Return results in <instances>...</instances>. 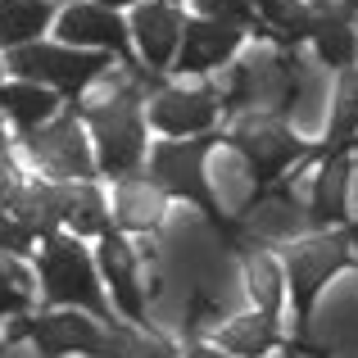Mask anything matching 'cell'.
<instances>
[{"mask_svg":"<svg viewBox=\"0 0 358 358\" xmlns=\"http://www.w3.org/2000/svg\"><path fill=\"white\" fill-rule=\"evenodd\" d=\"M286 345V336H281V322L272 313H245L236 317V322H227L218 331V350L222 354H231V358H263V354H272V350H281Z\"/></svg>","mask_w":358,"mask_h":358,"instance_id":"obj_19","label":"cell"},{"mask_svg":"<svg viewBox=\"0 0 358 358\" xmlns=\"http://www.w3.org/2000/svg\"><path fill=\"white\" fill-rule=\"evenodd\" d=\"M182 358H231V354H222L218 345H186Z\"/></svg>","mask_w":358,"mask_h":358,"instance_id":"obj_30","label":"cell"},{"mask_svg":"<svg viewBox=\"0 0 358 358\" xmlns=\"http://www.w3.org/2000/svg\"><path fill=\"white\" fill-rule=\"evenodd\" d=\"M231 254H236L241 268H245V281H250L254 308H259V313L281 317V304H286V277H281V263L268 254V245L245 236Z\"/></svg>","mask_w":358,"mask_h":358,"instance_id":"obj_18","label":"cell"},{"mask_svg":"<svg viewBox=\"0 0 358 358\" xmlns=\"http://www.w3.org/2000/svg\"><path fill=\"white\" fill-rule=\"evenodd\" d=\"M32 245H36V236L23 227V222L9 218V213H0V250L5 254H32Z\"/></svg>","mask_w":358,"mask_h":358,"instance_id":"obj_28","label":"cell"},{"mask_svg":"<svg viewBox=\"0 0 358 358\" xmlns=\"http://www.w3.org/2000/svg\"><path fill=\"white\" fill-rule=\"evenodd\" d=\"M41 295L55 308H78L109 327V299L100 286V268L78 236H41Z\"/></svg>","mask_w":358,"mask_h":358,"instance_id":"obj_6","label":"cell"},{"mask_svg":"<svg viewBox=\"0 0 358 358\" xmlns=\"http://www.w3.org/2000/svg\"><path fill=\"white\" fill-rule=\"evenodd\" d=\"M0 114H9L23 131H36L41 122L59 114V96L36 82H9V87H0Z\"/></svg>","mask_w":358,"mask_h":358,"instance_id":"obj_23","label":"cell"},{"mask_svg":"<svg viewBox=\"0 0 358 358\" xmlns=\"http://www.w3.org/2000/svg\"><path fill=\"white\" fill-rule=\"evenodd\" d=\"M350 250H354V222L345 231H317V236L286 250L281 277H286V299L295 304V341L290 345H308V322H313L317 295L336 272H345L354 263Z\"/></svg>","mask_w":358,"mask_h":358,"instance_id":"obj_4","label":"cell"},{"mask_svg":"<svg viewBox=\"0 0 358 358\" xmlns=\"http://www.w3.org/2000/svg\"><path fill=\"white\" fill-rule=\"evenodd\" d=\"M96 268L105 272L109 290H114L118 313L127 317L131 327H141V331H145L150 322H145V295H141V281H136V250H131V241L122 236L118 227H109L105 236H100Z\"/></svg>","mask_w":358,"mask_h":358,"instance_id":"obj_12","label":"cell"},{"mask_svg":"<svg viewBox=\"0 0 358 358\" xmlns=\"http://www.w3.org/2000/svg\"><path fill=\"white\" fill-rule=\"evenodd\" d=\"M164 5H177V0H164Z\"/></svg>","mask_w":358,"mask_h":358,"instance_id":"obj_33","label":"cell"},{"mask_svg":"<svg viewBox=\"0 0 358 358\" xmlns=\"http://www.w3.org/2000/svg\"><path fill=\"white\" fill-rule=\"evenodd\" d=\"M14 341H32V350L41 358H69V354H109V327L96 322L91 313L78 308H59V313H36L27 322H18Z\"/></svg>","mask_w":358,"mask_h":358,"instance_id":"obj_8","label":"cell"},{"mask_svg":"<svg viewBox=\"0 0 358 358\" xmlns=\"http://www.w3.org/2000/svg\"><path fill=\"white\" fill-rule=\"evenodd\" d=\"M96 5H105V9H127V5H136V0H96Z\"/></svg>","mask_w":358,"mask_h":358,"instance_id":"obj_31","label":"cell"},{"mask_svg":"<svg viewBox=\"0 0 358 358\" xmlns=\"http://www.w3.org/2000/svg\"><path fill=\"white\" fill-rule=\"evenodd\" d=\"M27 290H23V272H14L9 263H0V317H14L27 313Z\"/></svg>","mask_w":358,"mask_h":358,"instance_id":"obj_27","label":"cell"},{"mask_svg":"<svg viewBox=\"0 0 358 358\" xmlns=\"http://www.w3.org/2000/svg\"><path fill=\"white\" fill-rule=\"evenodd\" d=\"M222 145H231L250 164L254 186H259L250 204H259L277 186H290V173L308 159V141H299L277 114H236L231 127H222Z\"/></svg>","mask_w":358,"mask_h":358,"instance_id":"obj_3","label":"cell"},{"mask_svg":"<svg viewBox=\"0 0 358 358\" xmlns=\"http://www.w3.org/2000/svg\"><path fill=\"white\" fill-rule=\"evenodd\" d=\"M218 131H204V136H177V141H159L155 150H150V182L159 186L164 195H173V200H186L195 204V209L204 213V222H209L213 231L222 236L227 250H236L245 241V222L227 218L218 204V195H213L209 177H204V159H209V150L218 145Z\"/></svg>","mask_w":358,"mask_h":358,"instance_id":"obj_1","label":"cell"},{"mask_svg":"<svg viewBox=\"0 0 358 358\" xmlns=\"http://www.w3.org/2000/svg\"><path fill=\"white\" fill-rule=\"evenodd\" d=\"M59 45H73V50H105V55H118L127 59V23L118 18V9H105L96 0L87 5H69L59 14Z\"/></svg>","mask_w":358,"mask_h":358,"instance_id":"obj_11","label":"cell"},{"mask_svg":"<svg viewBox=\"0 0 358 358\" xmlns=\"http://www.w3.org/2000/svg\"><path fill=\"white\" fill-rule=\"evenodd\" d=\"M313 55L327 64V69H358V32L350 23L345 9H317V23H313Z\"/></svg>","mask_w":358,"mask_h":358,"instance_id":"obj_20","label":"cell"},{"mask_svg":"<svg viewBox=\"0 0 358 358\" xmlns=\"http://www.w3.org/2000/svg\"><path fill=\"white\" fill-rule=\"evenodd\" d=\"M182 9L164 5V0H150V5L131 9V27L127 36L141 45V59H145L150 73H164L177 55V41H182Z\"/></svg>","mask_w":358,"mask_h":358,"instance_id":"obj_14","label":"cell"},{"mask_svg":"<svg viewBox=\"0 0 358 358\" xmlns=\"http://www.w3.org/2000/svg\"><path fill=\"white\" fill-rule=\"evenodd\" d=\"M0 5H14V0H0Z\"/></svg>","mask_w":358,"mask_h":358,"instance_id":"obj_32","label":"cell"},{"mask_svg":"<svg viewBox=\"0 0 358 358\" xmlns=\"http://www.w3.org/2000/svg\"><path fill=\"white\" fill-rule=\"evenodd\" d=\"M354 150H358V141H354Z\"/></svg>","mask_w":358,"mask_h":358,"instance_id":"obj_34","label":"cell"},{"mask_svg":"<svg viewBox=\"0 0 358 358\" xmlns=\"http://www.w3.org/2000/svg\"><path fill=\"white\" fill-rule=\"evenodd\" d=\"M164 200L168 195L159 191L150 177H118V213L114 222L122 231H155L164 222Z\"/></svg>","mask_w":358,"mask_h":358,"instance_id":"obj_21","label":"cell"},{"mask_svg":"<svg viewBox=\"0 0 358 358\" xmlns=\"http://www.w3.org/2000/svg\"><path fill=\"white\" fill-rule=\"evenodd\" d=\"M222 105H218V91L213 87H159L155 100H150L145 118L150 127H159L164 136H204V131H213V122H218Z\"/></svg>","mask_w":358,"mask_h":358,"instance_id":"obj_10","label":"cell"},{"mask_svg":"<svg viewBox=\"0 0 358 358\" xmlns=\"http://www.w3.org/2000/svg\"><path fill=\"white\" fill-rule=\"evenodd\" d=\"M64 227H73V236H105L109 231V209L91 182H73V200H69V213H64Z\"/></svg>","mask_w":358,"mask_h":358,"instance_id":"obj_24","label":"cell"},{"mask_svg":"<svg viewBox=\"0 0 358 358\" xmlns=\"http://www.w3.org/2000/svg\"><path fill=\"white\" fill-rule=\"evenodd\" d=\"M105 358H177V354H173V345H168V341L141 331V327L109 322V354Z\"/></svg>","mask_w":358,"mask_h":358,"instance_id":"obj_25","label":"cell"},{"mask_svg":"<svg viewBox=\"0 0 358 358\" xmlns=\"http://www.w3.org/2000/svg\"><path fill=\"white\" fill-rule=\"evenodd\" d=\"M200 18H213L222 27H236V32H250L259 23L250 0H200Z\"/></svg>","mask_w":358,"mask_h":358,"instance_id":"obj_26","label":"cell"},{"mask_svg":"<svg viewBox=\"0 0 358 358\" xmlns=\"http://www.w3.org/2000/svg\"><path fill=\"white\" fill-rule=\"evenodd\" d=\"M96 141V168L109 177H131L145 159V109H141V87L127 82L100 105L78 109Z\"/></svg>","mask_w":358,"mask_h":358,"instance_id":"obj_5","label":"cell"},{"mask_svg":"<svg viewBox=\"0 0 358 358\" xmlns=\"http://www.w3.org/2000/svg\"><path fill=\"white\" fill-rule=\"evenodd\" d=\"M69 200H73V182H23V191L14 195L9 204V218H18L32 236H55L64 227V213H69Z\"/></svg>","mask_w":358,"mask_h":358,"instance_id":"obj_16","label":"cell"},{"mask_svg":"<svg viewBox=\"0 0 358 358\" xmlns=\"http://www.w3.org/2000/svg\"><path fill=\"white\" fill-rule=\"evenodd\" d=\"M241 41H245V32H236V27H222V23H213V18H186L173 59H177L182 73L204 78V73L222 69L227 59H236Z\"/></svg>","mask_w":358,"mask_h":358,"instance_id":"obj_13","label":"cell"},{"mask_svg":"<svg viewBox=\"0 0 358 358\" xmlns=\"http://www.w3.org/2000/svg\"><path fill=\"white\" fill-rule=\"evenodd\" d=\"M55 14H59L55 0H14V5H0V50H18V45L41 41V32L50 27Z\"/></svg>","mask_w":358,"mask_h":358,"instance_id":"obj_22","label":"cell"},{"mask_svg":"<svg viewBox=\"0 0 358 358\" xmlns=\"http://www.w3.org/2000/svg\"><path fill=\"white\" fill-rule=\"evenodd\" d=\"M350 173H354V155L327 159V164L317 168L313 200H308V227L313 231L350 227Z\"/></svg>","mask_w":358,"mask_h":358,"instance_id":"obj_15","label":"cell"},{"mask_svg":"<svg viewBox=\"0 0 358 358\" xmlns=\"http://www.w3.org/2000/svg\"><path fill=\"white\" fill-rule=\"evenodd\" d=\"M18 191H23V177H18V168L9 164L5 155H0V209H9Z\"/></svg>","mask_w":358,"mask_h":358,"instance_id":"obj_29","label":"cell"},{"mask_svg":"<svg viewBox=\"0 0 358 358\" xmlns=\"http://www.w3.org/2000/svg\"><path fill=\"white\" fill-rule=\"evenodd\" d=\"M358 141V69L341 73V87H336V109H331V127H327V141L308 145L304 164H327V159L354 155Z\"/></svg>","mask_w":358,"mask_h":358,"instance_id":"obj_17","label":"cell"},{"mask_svg":"<svg viewBox=\"0 0 358 358\" xmlns=\"http://www.w3.org/2000/svg\"><path fill=\"white\" fill-rule=\"evenodd\" d=\"M299 96V50H254L231 69L218 105L227 118L236 114H277L286 118Z\"/></svg>","mask_w":358,"mask_h":358,"instance_id":"obj_2","label":"cell"},{"mask_svg":"<svg viewBox=\"0 0 358 358\" xmlns=\"http://www.w3.org/2000/svg\"><path fill=\"white\" fill-rule=\"evenodd\" d=\"M9 73L18 82H36V87L55 91V96H69L78 100L91 82H100L109 69H114V55L105 50H73V45H45V41H32V45H18L9 50Z\"/></svg>","mask_w":358,"mask_h":358,"instance_id":"obj_7","label":"cell"},{"mask_svg":"<svg viewBox=\"0 0 358 358\" xmlns=\"http://www.w3.org/2000/svg\"><path fill=\"white\" fill-rule=\"evenodd\" d=\"M27 150L59 182H91L96 177V155L87 150L78 131V105L69 114H55L50 122H41L36 131H27Z\"/></svg>","mask_w":358,"mask_h":358,"instance_id":"obj_9","label":"cell"}]
</instances>
